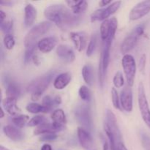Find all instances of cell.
I'll use <instances>...</instances> for the list:
<instances>
[{
    "mask_svg": "<svg viewBox=\"0 0 150 150\" xmlns=\"http://www.w3.org/2000/svg\"><path fill=\"white\" fill-rule=\"evenodd\" d=\"M44 16L62 30L76 26L80 21V16H76L63 4H51L44 10Z\"/></svg>",
    "mask_w": 150,
    "mask_h": 150,
    "instance_id": "1",
    "label": "cell"
},
{
    "mask_svg": "<svg viewBox=\"0 0 150 150\" xmlns=\"http://www.w3.org/2000/svg\"><path fill=\"white\" fill-rule=\"evenodd\" d=\"M55 74L56 72L51 70L31 81L27 86V91L32 94V100H38L48 87Z\"/></svg>",
    "mask_w": 150,
    "mask_h": 150,
    "instance_id": "2",
    "label": "cell"
},
{
    "mask_svg": "<svg viewBox=\"0 0 150 150\" xmlns=\"http://www.w3.org/2000/svg\"><path fill=\"white\" fill-rule=\"evenodd\" d=\"M74 117L76 121L87 131H92L93 129V122H92L91 110L87 104H79L75 107Z\"/></svg>",
    "mask_w": 150,
    "mask_h": 150,
    "instance_id": "3",
    "label": "cell"
},
{
    "mask_svg": "<svg viewBox=\"0 0 150 150\" xmlns=\"http://www.w3.org/2000/svg\"><path fill=\"white\" fill-rule=\"evenodd\" d=\"M52 23L50 21H42L35 25L26 34L24 38V45L26 48L37 45L38 40L45 35L51 29Z\"/></svg>",
    "mask_w": 150,
    "mask_h": 150,
    "instance_id": "4",
    "label": "cell"
},
{
    "mask_svg": "<svg viewBox=\"0 0 150 150\" xmlns=\"http://www.w3.org/2000/svg\"><path fill=\"white\" fill-rule=\"evenodd\" d=\"M144 31V25H138L128 35H127L120 45V51L122 54L125 55L127 53L130 52L134 48L140 37L143 35Z\"/></svg>",
    "mask_w": 150,
    "mask_h": 150,
    "instance_id": "5",
    "label": "cell"
},
{
    "mask_svg": "<svg viewBox=\"0 0 150 150\" xmlns=\"http://www.w3.org/2000/svg\"><path fill=\"white\" fill-rule=\"evenodd\" d=\"M138 103L142 119L150 128V108L143 82H140L138 87Z\"/></svg>",
    "mask_w": 150,
    "mask_h": 150,
    "instance_id": "6",
    "label": "cell"
},
{
    "mask_svg": "<svg viewBox=\"0 0 150 150\" xmlns=\"http://www.w3.org/2000/svg\"><path fill=\"white\" fill-rule=\"evenodd\" d=\"M122 65L129 86H133L136 73V64L134 57L130 54H125L122 59Z\"/></svg>",
    "mask_w": 150,
    "mask_h": 150,
    "instance_id": "7",
    "label": "cell"
},
{
    "mask_svg": "<svg viewBox=\"0 0 150 150\" xmlns=\"http://www.w3.org/2000/svg\"><path fill=\"white\" fill-rule=\"evenodd\" d=\"M121 4L122 2L120 1H114L105 8L98 9V10H95L91 14V21L96 22L100 21H104L105 20H107V18L110 16L114 14L120 9Z\"/></svg>",
    "mask_w": 150,
    "mask_h": 150,
    "instance_id": "8",
    "label": "cell"
},
{
    "mask_svg": "<svg viewBox=\"0 0 150 150\" xmlns=\"http://www.w3.org/2000/svg\"><path fill=\"white\" fill-rule=\"evenodd\" d=\"M150 12V0H145L136 4L130 10L129 18L130 20L136 21L142 18Z\"/></svg>",
    "mask_w": 150,
    "mask_h": 150,
    "instance_id": "9",
    "label": "cell"
},
{
    "mask_svg": "<svg viewBox=\"0 0 150 150\" xmlns=\"http://www.w3.org/2000/svg\"><path fill=\"white\" fill-rule=\"evenodd\" d=\"M120 104L123 109L127 112H131L133 110V92L131 87L125 86L120 93Z\"/></svg>",
    "mask_w": 150,
    "mask_h": 150,
    "instance_id": "10",
    "label": "cell"
},
{
    "mask_svg": "<svg viewBox=\"0 0 150 150\" xmlns=\"http://www.w3.org/2000/svg\"><path fill=\"white\" fill-rule=\"evenodd\" d=\"M57 54L59 58L66 63H71L76 59V54L71 46L65 44L59 45L57 48Z\"/></svg>",
    "mask_w": 150,
    "mask_h": 150,
    "instance_id": "11",
    "label": "cell"
},
{
    "mask_svg": "<svg viewBox=\"0 0 150 150\" xmlns=\"http://www.w3.org/2000/svg\"><path fill=\"white\" fill-rule=\"evenodd\" d=\"M106 124L110 127L111 130L112 131L117 143L120 144L122 141V136L120 133V128H119L118 124H117V120L116 118V116L111 110L108 109L106 111Z\"/></svg>",
    "mask_w": 150,
    "mask_h": 150,
    "instance_id": "12",
    "label": "cell"
},
{
    "mask_svg": "<svg viewBox=\"0 0 150 150\" xmlns=\"http://www.w3.org/2000/svg\"><path fill=\"white\" fill-rule=\"evenodd\" d=\"M3 81L6 87L5 93L7 98H13L18 100L21 95V88L19 85L8 76H4Z\"/></svg>",
    "mask_w": 150,
    "mask_h": 150,
    "instance_id": "13",
    "label": "cell"
},
{
    "mask_svg": "<svg viewBox=\"0 0 150 150\" xmlns=\"http://www.w3.org/2000/svg\"><path fill=\"white\" fill-rule=\"evenodd\" d=\"M70 39L77 51H82L87 44V34L85 32H73L70 33Z\"/></svg>",
    "mask_w": 150,
    "mask_h": 150,
    "instance_id": "14",
    "label": "cell"
},
{
    "mask_svg": "<svg viewBox=\"0 0 150 150\" xmlns=\"http://www.w3.org/2000/svg\"><path fill=\"white\" fill-rule=\"evenodd\" d=\"M77 134L79 143L81 145L82 147L84 148L85 149L91 150L93 146V140L89 131L80 127L78 128Z\"/></svg>",
    "mask_w": 150,
    "mask_h": 150,
    "instance_id": "15",
    "label": "cell"
},
{
    "mask_svg": "<svg viewBox=\"0 0 150 150\" xmlns=\"http://www.w3.org/2000/svg\"><path fill=\"white\" fill-rule=\"evenodd\" d=\"M57 38L55 37H46L41 39L38 42V48L42 53H49L57 45Z\"/></svg>",
    "mask_w": 150,
    "mask_h": 150,
    "instance_id": "16",
    "label": "cell"
},
{
    "mask_svg": "<svg viewBox=\"0 0 150 150\" xmlns=\"http://www.w3.org/2000/svg\"><path fill=\"white\" fill-rule=\"evenodd\" d=\"M4 135L14 142H20L23 139V133L18 127L12 125H6L3 127Z\"/></svg>",
    "mask_w": 150,
    "mask_h": 150,
    "instance_id": "17",
    "label": "cell"
},
{
    "mask_svg": "<svg viewBox=\"0 0 150 150\" xmlns=\"http://www.w3.org/2000/svg\"><path fill=\"white\" fill-rule=\"evenodd\" d=\"M2 108L12 116H16L20 113V108L17 105V99L13 98H5L2 100Z\"/></svg>",
    "mask_w": 150,
    "mask_h": 150,
    "instance_id": "18",
    "label": "cell"
},
{
    "mask_svg": "<svg viewBox=\"0 0 150 150\" xmlns=\"http://www.w3.org/2000/svg\"><path fill=\"white\" fill-rule=\"evenodd\" d=\"M63 128L59 127L54 123H45L38 126L34 131L35 135H44L48 133H56L57 132L61 131Z\"/></svg>",
    "mask_w": 150,
    "mask_h": 150,
    "instance_id": "19",
    "label": "cell"
},
{
    "mask_svg": "<svg viewBox=\"0 0 150 150\" xmlns=\"http://www.w3.org/2000/svg\"><path fill=\"white\" fill-rule=\"evenodd\" d=\"M113 40L111 38H108L105 41L103 48V52L101 54L100 60L102 61L103 67L104 72L106 73L107 69L108 67L110 62V51H111V46L112 44Z\"/></svg>",
    "mask_w": 150,
    "mask_h": 150,
    "instance_id": "20",
    "label": "cell"
},
{
    "mask_svg": "<svg viewBox=\"0 0 150 150\" xmlns=\"http://www.w3.org/2000/svg\"><path fill=\"white\" fill-rule=\"evenodd\" d=\"M37 9L32 4H26L24 8V25L29 27L34 23L37 18Z\"/></svg>",
    "mask_w": 150,
    "mask_h": 150,
    "instance_id": "21",
    "label": "cell"
},
{
    "mask_svg": "<svg viewBox=\"0 0 150 150\" xmlns=\"http://www.w3.org/2000/svg\"><path fill=\"white\" fill-rule=\"evenodd\" d=\"M72 79L71 73L69 72L63 73L56 77L54 81V86L56 89L62 90L70 83Z\"/></svg>",
    "mask_w": 150,
    "mask_h": 150,
    "instance_id": "22",
    "label": "cell"
},
{
    "mask_svg": "<svg viewBox=\"0 0 150 150\" xmlns=\"http://www.w3.org/2000/svg\"><path fill=\"white\" fill-rule=\"evenodd\" d=\"M67 5L71 9L72 12L76 16L83 13L85 10L87 9L88 3L84 0H81V1H77V0H69L66 1Z\"/></svg>",
    "mask_w": 150,
    "mask_h": 150,
    "instance_id": "23",
    "label": "cell"
},
{
    "mask_svg": "<svg viewBox=\"0 0 150 150\" xmlns=\"http://www.w3.org/2000/svg\"><path fill=\"white\" fill-rule=\"evenodd\" d=\"M51 119L53 120V123L64 129V125L67 122V120H66L65 114L62 109L59 108V109L55 110L51 115Z\"/></svg>",
    "mask_w": 150,
    "mask_h": 150,
    "instance_id": "24",
    "label": "cell"
},
{
    "mask_svg": "<svg viewBox=\"0 0 150 150\" xmlns=\"http://www.w3.org/2000/svg\"><path fill=\"white\" fill-rule=\"evenodd\" d=\"M82 76L84 81L88 86H92L94 83V69L91 64H86L82 68Z\"/></svg>",
    "mask_w": 150,
    "mask_h": 150,
    "instance_id": "25",
    "label": "cell"
},
{
    "mask_svg": "<svg viewBox=\"0 0 150 150\" xmlns=\"http://www.w3.org/2000/svg\"><path fill=\"white\" fill-rule=\"evenodd\" d=\"M61 102L62 99L59 96L51 97L49 95H46L42 99V105L50 110L59 105Z\"/></svg>",
    "mask_w": 150,
    "mask_h": 150,
    "instance_id": "26",
    "label": "cell"
},
{
    "mask_svg": "<svg viewBox=\"0 0 150 150\" xmlns=\"http://www.w3.org/2000/svg\"><path fill=\"white\" fill-rule=\"evenodd\" d=\"M104 130H105V134H106L108 141H109L110 150H118L119 144L117 143L112 131L111 130L110 127H108V125L106 124V122L104 123Z\"/></svg>",
    "mask_w": 150,
    "mask_h": 150,
    "instance_id": "27",
    "label": "cell"
},
{
    "mask_svg": "<svg viewBox=\"0 0 150 150\" xmlns=\"http://www.w3.org/2000/svg\"><path fill=\"white\" fill-rule=\"evenodd\" d=\"M26 109L27 111L32 114H38V113H48L51 110L48 109L43 105L36 103H31L28 104L26 107Z\"/></svg>",
    "mask_w": 150,
    "mask_h": 150,
    "instance_id": "28",
    "label": "cell"
},
{
    "mask_svg": "<svg viewBox=\"0 0 150 150\" xmlns=\"http://www.w3.org/2000/svg\"><path fill=\"white\" fill-rule=\"evenodd\" d=\"M111 21L110 19H107L105 20L104 21H103V23H101L100 29V37L101 39L105 42L107 39L108 38L110 35V32H111Z\"/></svg>",
    "mask_w": 150,
    "mask_h": 150,
    "instance_id": "29",
    "label": "cell"
},
{
    "mask_svg": "<svg viewBox=\"0 0 150 150\" xmlns=\"http://www.w3.org/2000/svg\"><path fill=\"white\" fill-rule=\"evenodd\" d=\"M29 117L27 115H18L12 119V122L18 128H22L29 122Z\"/></svg>",
    "mask_w": 150,
    "mask_h": 150,
    "instance_id": "30",
    "label": "cell"
},
{
    "mask_svg": "<svg viewBox=\"0 0 150 150\" xmlns=\"http://www.w3.org/2000/svg\"><path fill=\"white\" fill-rule=\"evenodd\" d=\"M97 42H98V40H97L96 34H93L91 36L90 40H89V42L87 46V49H86V56L87 57H91L94 54L95 49H96Z\"/></svg>",
    "mask_w": 150,
    "mask_h": 150,
    "instance_id": "31",
    "label": "cell"
},
{
    "mask_svg": "<svg viewBox=\"0 0 150 150\" xmlns=\"http://www.w3.org/2000/svg\"><path fill=\"white\" fill-rule=\"evenodd\" d=\"M79 96L81 99L84 102H89L91 100L92 95H91L90 89L86 86H81L79 90Z\"/></svg>",
    "mask_w": 150,
    "mask_h": 150,
    "instance_id": "32",
    "label": "cell"
},
{
    "mask_svg": "<svg viewBox=\"0 0 150 150\" xmlns=\"http://www.w3.org/2000/svg\"><path fill=\"white\" fill-rule=\"evenodd\" d=\"M48 120H46L45 117L43 116H35V117H32L28 122L27 125L29 127H35V126H40L42 124L47 123Z\"/></svg>",
    "mask_w": 150,
    "mask_h": 150,
    "instance_id": "33",
    "label": "cell"
},
{
    "mask_svg": "<svg viewBox=\"0 0 150 150\" xmlns=\"http://www.w3.org/2000/svg\"><path fill=\"white\" fill-rule=\"evenodd\" d=\"M1 29L5 35H12L13 31V22L12 21H4L2 23H0Z\"/></svg>",
    "mask_w": 150,
    "mask_h": 150,
    "instance_id": "34",
    "label": "cell"
},
{
    "mask_svg": "<svg viewBox=\"0 0 150 150\" xmlns=\"http://www.w3.org/2000/svg\"><path fill=\"white\" fill-rule=\"evenodd\" d=\"M111 98H112L113 105L116 109H121V104H120V98L119 94L115 87L111 89Z\"/></svg>",
    "mask_w": 150,
    "mask_h": 150,
    "instance_id": "35",
    "label": "cell"
},
{
    "mask_svg": "<svg viewBox=\"0 0 150 150\" xmlns=\"http://www.w3.org/2000/svg\"><path fill=\"white\" fill-rule=\"evenodd\" d=\"M113 83H114L115 88H121L125 84L124 78H123L122 73L120 71L116 73L114 79H113Z\"/></svg>",
    "mask_w": 150,
    "mask_h": 150,
    "instance_id": "36",
    "label": "cell"
},
{
    "mask_svg": "<svg viewBox=\"0 0 150 150\" xmlns=\"http://www.w3.org/2000/svg\"><path fill=\"white\" fill-rule=\"evenodd\" d=\"M15 43V39L14 37L12 35H5L4 38V45L5 46V48L8 50L13 49V47H14Z\"/></svg>",
    "mask_w": 150,
    "mask_h": 150,
    "instance_id": "37",
    "label": "cell"
},
{
    "mask_svg": "<svg viewBox=\"0 0 150 150\" xmlns=\"http://www.w3.org/2000/svg\"><path fill=\"white\" fill-rule=\"evenodd\" d=\"M36 45H32V46L28 47V48H26V51H25L24 54V63L25 64H27L28 62H29L31 58L33 56L34 53H35V50H36Z\"/></svg>",
    "mask_w": 150,
    "mask_h": 150,
    "instance_id": "38",
    "label": "cell"
},
{
    "mask_svg": "<svg viewBox=\"0 0 150 150\" xmlns=\"http://www.w3.org/2000/svg\"><path fill=\"white\" fill-rule=\"evenodd\" d=\"M142 144L145 150H150V136L143 133L142 135Z\"/></svg>",
    "mask_w": 150,
    "mask_h": 150,
    "instance_id": "39",
    "label": "cell"
},
{
    "mask_svg": "<svg viewBox=\"0 0 150 150\" xmlns=\"http://www.w3.org/2000/svg\"><path fill=\"white\" fill-rule=\"evenodd\" d=\"M57 139V135L56 133H48V134H44L40 137V140L41 142H54Z\"/></svg>",
    "mask_w": 150,
    "mask_h": 150,
    "instance_id": "40",
    "label": "cell"
},
{
    "mask_svg": "<svg viewBox=\"0 0 150 150\" xmlns=\"http://www.w3.org/2000/svg\"><path fill=\"white\" fill-rule=\"evenodd\" d=\"M141 59L139 61V68L142 71H144L145 69V65H146V55L144 54L142 56Z\"/></svg>",
    "mask_w": 150,
    "mask_h": 150,
    "instance_id": "41",
    "label": "cell"
},
{
    "mask_svg": "<svg viewBox=\"0 0 150 150\" xmlns=\"http://www.w3.org/2000/svg\"><path fill=\"white\" fill-rule=\"evenodd\" d=\"M103 150H108L109 149V144L106 141V139L103 136Z\"/></svg>",
    "mask_w": 150,
    "mask_h": 150,
    "instance_id": "42",
    "label": "cell"
},
{
    "mask_svg": "<svg viewBox=\"0 0 150 150\" xmlns=\"http://www.w3.org/2000/svg\"><path fill=\"white\" fill-rule=\"evenodd\" d=\"M111 3H112L111 1H109V0H108V1H106V0H101L99 2V4L100 6H102V7H103V6H108L109 4H111Z\"/></svg>",
    "mask_w": 150,
    "mask_h": 150,
    "instance_id": "43",
    "label": "cell"
},
{
    "mask_svg": "<svg viewBox=\"0 0 150 150\" xmlns=\"http://www.w3.org/2000/svg\"><path fill=\"white\" fill-rule=\"evenodd\" d=\"M41 150H52L51 145L48 144H45L42 145Z\"/></svg>",
    "mask_w": 150,
    "mask_h": 150,
    "instance_id": "44",
    "label": "cell"
},
{
    "mask_svg": "<svg viewBox=\"0 0 150 150\" xmlns=\"http://www.w3.org/2000/svg\"><path fill=\"white\" fill-rule=\"evenodd\" d=\"M5 18H6V14L2 11V10H1V11H0V18H1V21H0V23L4 22Z\"/></svg>",
    "mask_w": 150,
    "mask_h": 150,
    "instance_id": "45",
    "label": "cell"
},
{
    "mask_svg": "<svg viewBox=\"0 0 150 150\" xmlns=\"http://www.w3.org/2000/svg\"><path fill=\"white\" fill-rule=\"evenodd\" d=\"M118 150H128L126 148V146H125V144L123 143H120L118 145Z\"/></svg>",
    "mask_w": 150,
    "mask_h": 150,
    "instance_id": "46",
    "label": "cell"
},
{
    "mask_svg": "<svg viewBox=\"0 0 150 150\" xmlns=\"http://www.w3.org/2000/svg\"><path fill=\"white\" fill-rule=\"evenodd\" d=\"M0 150H10L9 149H7V148L4 147V146H0Z\"/></svg>",
    "mask_w": 150,
    "mask_h": 150,
    "instance_id": "47",
    "label": "cell"
},
{
    "mask_svg": "<svg viewBox=\"0 0 150 150\" xmlns=\"http://www.w3.org/2000/svg\"><path fill=\"white\" fill-rule=\"evenodd\" d=\"M1 118H3V117H4V111H3V108H2V107H1Z\"/></svg>",
    "mask_w": 150,
    "mask_h": 150,
    "instance_id": "48",
    "label": "cell"
}]
</instances>
